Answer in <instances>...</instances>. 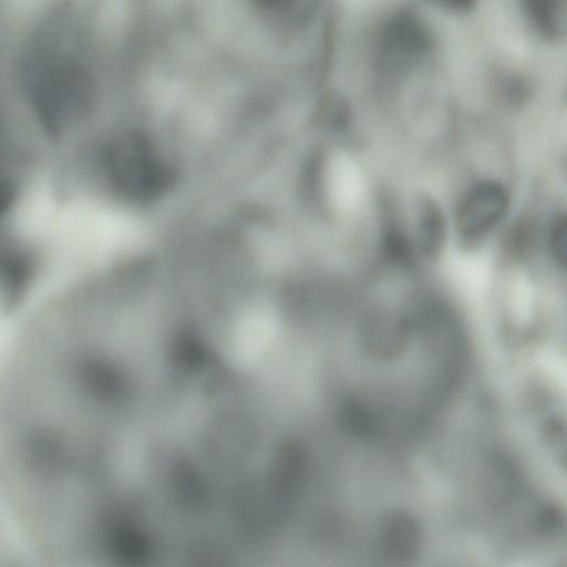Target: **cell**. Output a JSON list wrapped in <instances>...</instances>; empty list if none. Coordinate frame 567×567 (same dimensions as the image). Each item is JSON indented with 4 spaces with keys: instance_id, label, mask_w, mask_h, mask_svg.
<instances>
[{
    "instance_id": "1",
    "label": "cell",
    "mask_w": 567,
    "mask_h": 567,
    "mask_svg": "<svg viewBox=\"0 0 567 567\" xmlns=\"http://www.w3.org/2000/svg\"><path fill=\"white\" fill-rule=\"evenodd\" d=\"M425 20L412 9L392 13L382 24L377 51V71L385 82L401 80L433 48Z\"/></svg>"
},
{
    "instance_id": "2",
    "label": "cell",
    "mask_w": 567,
    "mask_h": 567,
    "mask_svg": "<svg viewBox=\"0 0 567 567\" xmlns=\"http://www.w3.org/2000/svg\"><path fill=\"white\" fill-rule=\"evenodd\" d=\"M105 168L112 183L127 195H155L167 184L168 173L152 146L138 136L114 141L105 150Z\"/></svg>"
},
{
    "instance_id": "3",
    "label": "cell",
    "mask_w": 567,
    "mask_h": 567,
    "mask_svg": "<svg viewBox=\"0 0 567 567\" xmlns=\"http://www.w3.org/2000/svg\"><path fill=\"white\" fill-rule=\"evenodd\" d=\"M509 193L496 181H481L468 188L456 208V226L462 236L477 238L489 231L505 216Z\"/></svg>"
},
{
    "instance_id": "4",
    "label": "cell",
    "mask_w": 567,
    "mask_h": 567,
    "mask_svg": "<svg viewBox=\"0 0 567 567\" xmlns=\"http://www.w3.org/2000/svg\"><path fill=\"white\" fill-rule=\"evenodd\" d=\"M381 532L383 551L393 561H408L419 549L420 530L415 522L405 514L388 516Z\"/></svg>"
},
{
    "instance_id": "5",
    "label": "cell",
    "mask_w": 567,
    "mask_h": 567,
    "mask_svg": "<svg viewBox=\"0 0 567 567\" xmlns=\"http://www.w3.org/2000/svg\"><path fill=\"white\" fill-rule=\"evenodd\" d=\"M416 236L421 250L426 255L436 254L445 237V217L439 203L430 195L416 198Z\"/></svg>"
},
{
    "instance_id": "6",
    "label": "cell",
    "mask_w": 567,
    "mask_h": 567,
    "mask_svg": "<svg viewBox=\"0 0 567 567\" xmlns=\"http://www.w3.org/2000/svg\"><path fill=\"white\" fill-rule=\"evenodd\" d=\"M524 12L537 33L548 40L561 35L565 27L560 0H524Z\"/></svg>"
},
{
    "instance_id": "7",
    "label": "cell",
    "mask_w": 567,
    "mask_h": 567,
    "mask_svg": "<svg viewBox=\"0 0 567 567\" xmlns=\"http://www.w3.org/2000/svg\"><path fill=\"white\" fill-rule=\"evenodd\" d=\"M495 90L499 99L509 106L524 105L530 94V82L520 73L502 72L495 78Z\"/></svg>"
},
{
    "instance_id": "8",
    "label": "cell",
    "mask_w": 567,
    "mask_h": 567,
    "mask_svg": "<svg viewBox=\"0 0 567 567\" xmlns=\"http://www.w3.org/2000/svg\"><path fill=\"white\" fill-rule=\"evenodd\" d=\"M322 116L327 125L342 128L350 121V107L343 97L331 95L323 103Z\"/></svg>"
},
{
    "instance_id": "9",
    "label": "cell",
    "mask_w": 567,
    "mask_h": 567,
    "mask_svg": "<svg viewBox=\"0 0 567 567\" xmlns=\"http://www.w3.org/2000/svg\"><path fill=\"white\" fill-rule=\"evenodd\" d=\"M567 226L565 215L555 219L550 231V248L557 260L565 264L567 250Z\"/></svg>"
},
{
    "instance_id": "10",
    "label": "cell",
    "mask_w": 567,
    "mask_h": 567,
    "mask_svg": "<svg viewBox=\"0 0 567 567\" xmlns=\"http://www.w3.org/2000/svg\"><path fill=\"white\" fill-rule=\"evenodd\" d=\"M442 4L445 7L452 8L454 10L464 11V10L471 9L474 3L472 1H467V0H450V1L442 2Z\"/></svg>"
}]
</instances>
